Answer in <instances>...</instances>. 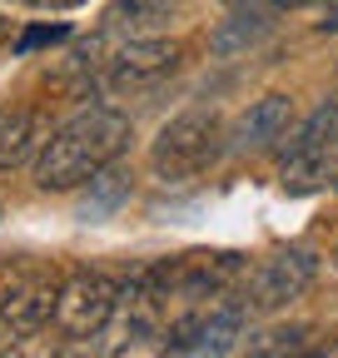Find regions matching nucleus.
<instances>
[{"label": "nucleus", "instance_id": "1", "mask_svg": "<svg viewBox=\"0 0 338 358\" xmlns=\"http://www.w3.org/2000/svg\"><path fill=\"white\" fill-rule=\"evenodd\" d=\"M135 140V120L124 110H110V105H90L70 115L35 159V185L50 189V194H70L80 185H90L100 169H110Z\"/></svg>", "mask_w": 338, "mask_h": 358}, {"label": "nucleus", "instance_id": "2", "mask_svg": "<svg viewBox=\"0 0 338 358\" xmlns=\"http://www.w3.org/2000/svg\"><path fill=\"white\" fill-rule=\"evenodd\" d=\"M224 150H229L224 120L214 110H184L159 129V140L149 150V164H154V174L164 185H184V179H199L204 169H214Z\"/></svg>", "mask_w": 338, "mask_h": 358}, {"label": "nucleus", "instance_id": "3", "mask_svg": "<svg viewBox=\"0 0 338 358\" xmlns=\"http://www.w3.org/2000/svg\"><path fill=\"white\" fill-rule=\"evenodd\" d=\"M338 174V100H323L288 134V155L279 169L284 194H314Z\"/></svg>", "mask_w": 338, "mask_h": 358}, {"label": "nucleus", "instance_id": "4", "mask_svg": "<svg viewBox=\"0 0 338 358\" xmlns=\"http://www.w3.org/2000/svg\"><path fill=\"white\" fill-rule=\"evenodd\" d=\"M318 279V254L314 249H299V244H288V249H274L269 259H259V268L249 274L239 303L249 313H279L288 308L293 299H304Z\"/></svg>", "mask_w": 338, "mask_h": 358}, {"label": "nucleus", "instance_id": "5", "mask_svg": "<svg viewBox=\"0 0 338 358\" xmlns=\"http://www.w3.org/2000/svg\"><path fill=\"white\" fill-rule=\"evenodd\" d=\"M115 303H119V289L105 274H95V268H80L55 294V329L65 338H95L110 329Z\"/></svg>", "mask_w": 338, "mask_h": 358}, {"label": "nucleus", "instance_id": "6", "mask_svg": "<svg viewBox=\"0 0 338 358\" xmlns=\"http://www.w3.org/2000/svg\"><path fill=\"white\" fill-rule=\"evenodd\" d=\"M244 254L234 249H194V254H179V259H164V284H169V299H214L224 289H234L244 279Z\"/></svg>", "mask_w": 338, "mask_h": 358}, {"label": "nucleus", "instance_id": "7", "mask_svg": "<svg viewBox=\"0 0 338 358\" xmlns=\"http://www.w3.org/2000/svg\"><path fill=\"white\" fill-rule=\"evenodd\" d=\"M55 294L60 284L40 268H15V274L0 284V329L10 338H30L55 319Z\"/></svg>", "mask_w": 338, "mask_h": 358}, {"label": "nucleus", "instance_id": "8", "mask_svg": "<svg viewBox=\"0 0 338 358\" xmlns=\"http://www.w3.org/2000/svg\"><path fill=\"white\" fill-rule=\"evenodd\" d=\"M179 60H184V45H179V40H149V35H135V40L115 45V50H110L100 65H105V80H110L115 90H130V85H149V80L175 75Z\"/></svg>", "mask_w": 338, "mask_h": 358}, {"label": "nucleus", "instance_id": "9", "mask_svg": "<svg viewBox=\"0 0 338 358\" xmlns=\"http://www.w3.org/2000/svg\"><path fill=\"white\" fill-rule=\"evenodd\" d=\"M293 124H299V105H293V95H279V90H274V95L254 100L239 115L229 145L244 150V155H269V150H279L288 134H293Z\"/></svg>", "mask_w": 338, "mask_h": 358}, {"label": "nucleus", "instance_id": "10", "mask_svg": "<svg viewBox=\"0 0 338 358\" xmlns=\"http://www.w3.org/2000/svg\"><path fill=\"white\" fill-rule=\"evenodd\" d=\"M309 348H314V329L309 324H269L259 334H249L234 358H304Z\"/></svg>", "mask_w": 338, "mask_h": 358}, {"label": "nucleus", "instance_id": "11", "mask_svg": "<svg viewBox=\"0 0 338 358\" xmlns=\"http://www.w3.org/2000/svg\"><path fill=\"white\" fill-rule=\"evenodd\" d=\"M40 140V115L30 105H0V169H15Z\"/></svg>", "mask_w": 338, "mask_h": 358}, {"label": "nucleus", "instance_id": "12", "mask_svg": "<svg viewBox=\"0 0 338 358\" xmlns=\"http://www.w3.org/2000/svg\"><path fill=\"white\" fill-rule=\"evenodd\" d=\"M130 189H135V174L110 164V169H100L90 179V189H84V199H80V214L84 219H105V214H115L124 199H130Z\"/></svg>", "mask_w": 338, "mask_h": 358}, {"label": "nucleus", "instance_id": "13", "mask_svg": "<svg viewBox=\"0 0 338 358\" xmlns=\"http://www.w3.org/2000/svg\"><path fill=\"white\" fill-rule=\"evenodd\" d=\"M184 6V0H115L110 6V25H119V30H140V25H159V20H169Z\"/></svg>", "mask_w": 338, "mask_h": 358}, {"label": "nucleus", "instance_id": "14", "mask_svg": "<svg viewBox=\"0 0 338 358\" xmlns=\"http://www.w3.org/2000/svg\"><path fill=\"white\" fill-rule=\"evenodd\" d=\"M50 40H65V25H50V30H25L20 35V55L35 50V45H50Z\"/></svg>", "mask_w": 338, "mask_h": 358}, {"label": "nucleus", "instance_id": "15", "mask_svg": "<svg viewBox=\"0 0 338 358\" xmlns=\"http://www.w3.org/2000/svg\"><path fill=\"white\" fill-rule=\"evenodd\" d=\"M45 358H90V353H84V348H75V343H55Z\"/></svg>", "mask_w": 338, "mask_h": 358}, {"label": "nucleus", "instance_id": "16", "mask_svg": "<svg viewBox=\"0 0 338 358\" xmlns=\"http://www.w3.org/2000/svg\"><path fill=\"white\" fill-rule=\"evenodd\" d=\"M35 6H45V10H70V6H84V0H35Z\"/></svg>", "mask_w": 338, "mask_h": 358}, {"label": "nucleus", "instance_id": "17", "mask_svg": "<svg viewBox=\"0 0 338 358\" xmlns=\"http://www.w3.org/2000/svg\"><path fill=\"white\" fill-rule=\"evenodd\" d=\"M323 30H333V35H338V0L328 6V15H323Z\"/></svg>", "mask_w": 338, "mask_h": 358}, {"label": "nucleus", "instance_id": "18", "mask_svg": "<svg viewBox=\"0 0 338 358\" xmlns=\"http://www.w3.org/2000/svg\"><path fill=\"white\" fill-rule=\"evenodd\" d=\"M304 358H328V353H323V348H309V353H304Z\"/></svg>", "mask_w": 338, "mask_h": 358}, {"label": "nucleus", "instance_id": "19", "mask_svg": "<svg viewBox=\"0 0 338 358\" xmlns=\"http://www.w3.org/2000/svg\"><path fill=\"white\" fill-rule=\"evenodd\" d=\"M229 6H259V0H229Z\"/></svg>", "mask_w": 338, "mask_h": 358}, {"label": "nucleus", "instance_id": "20", "mask_svg": "<svg viewBox=\"0 0 338 358\" xmlns=\"http://www.w3.org/2000/svg\"><path fill=\"white\" fill-rule=\"evenodd\" d=\"M333 268H338V249H333Z\"/></svg>", "mask_w": 338, "mask_h": 358}, {"label": "nucleus", "instance_id": "21", "mask_svg": "<svg viewBox=\"0 0 338 358\" xmlns=\"http://www.w3.org/2000/svg\"><path fill=\"white\" fill-rule=\"evenodd\" d=\"M0 219H6V209H0Z\"/></svg>", "mask_w": 338, "mask_h": 358}]
</instances>
